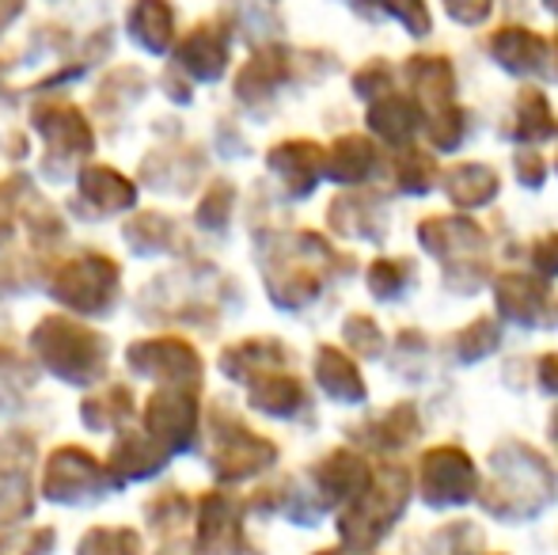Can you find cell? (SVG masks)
Returning a JSON list of instances; mask_svg holds the SVG:
<instances>
[{
	"instance_id": "obj_5",
	"label": "cell",
	"mask_w": 558,
	"mask_h": 555,
	"mask_svg": "<svg viewBox=\"0 0 558 555\" xmlns=\"http://www.w3.org/2000/svg\"><path fill=\"white\" fill-rule=\"evenodd\" d=\"M486 50H490L494 65H501L513 76L544 73L547 61H551L547 38L536 35L532 27H524V23H506V27H498L490 38H486Z\"/></svg>"
},
{
	"instance_id": "obj_30",
	"label": "cell",
	"mask_w": 558,
	"mask_h": 555,
	"mask_svg": "<svg viewBox=\"0 0 558 555\" xmlns=\"http://www.w3.org/2000/svg\"><path fill=\"white\" fill-rule=\"evenodd\" d=\"M532 267L544 278H558V232H547L532 244Z\"/></svg>"
},
{
	"instance_id": "obj_9",
	"label": "cell",
	"mask_w": 558,
	"mask_h": 555,
	"mask_svg": "<svg viewBox=\"0 0 558 555\" xmlns=\"http://www.w3.org/2000/svg\"><path fill=\"white\" fill-rule=\"evenodd\" d=\"M437 183L445 186L448 202H452L456 209H478L486 206V202L498 198V171L490 168V164L483 160H463V164H452L448 171H441V179Z\"/></svg>"
},
{
	"instance_id": "obj_31",
	"label": "cell",
	"mask_w": 558,
	"mask_h": 555,
	"mask_svg": "<svg viewBox=\"0 0 558 555\" xmlns=\"http://www.w3.org/2000/svg\"><path fill=\"white\" fill-rule=\"evenodd\" d=\"M539 385H544L547 393L558 396V354H544V358H539Z\"/></svg>"
},
{
	"instance_id": "obj_23",
	"label": "cell",
	"mask_w": 558,
	"mask_h": 555,
	"mask_svg": "<svg viewBox=\"0 0 558 555\" xmlns=\"http://www.w3.org/2000/svg\"><path fill=\"white\" fill-rule=\"evenodd\" d=\"M368 4H373L376 12L399 20L411 35H418V38H426L429 31H434V15H429L426 0H368Z\"/></svg>"
},
{
	"instance_id": "obj_16",
	"label": "cell",
	"mask_w": 558,
	"mask_h": 555,
	"mask_svg": "<svg viewBox=\"0 0 558 555\" xmlns=\"http://www.w3.org/2000/svg\"><path fill=\"white\" fill-rule=\"evenodd\" d=\"M338 209H350V217H331L338 232H350V237H365L376 240L384 229H388V214L380 209V198H373L368 191L361 194H342L335 202Z\"/></svg>"
},
{
	"instance_id": "obj_28",
	"label": "cell",
	"mask_w": 558,
	"mask_h": 555,
	"mask_svg": "<svg viewBox=\"0 0 558 555\" xmlns=\"http://www.w3.org/2000/svg\"><path fill=\"white\" fill-rule=\"evenodd\" d=\"M448 20H456L460 27H478V23L490 20L494 0H441Z\"/></svg>"
},
{
	"instance_id": "obj_18",
	"label": "cell",
	"mask_w": 558,
	"mask_h": 555,
	"mask_svg": "<svg viewBox=\"0 0 558 555\" xmlns=\"http://www.w3.org/2000/svg\"><path fill=\"white\" fill-rule=\"evenodd\" d=\"M437 179H441V168H437V160L429 153H422V148H411V145L399 153V160H396V186L403 194L434 191Z\"/></svg>"
},
{
	"instance_id": "obj_19",
	"label": "cell",
	"mask_w": 558,
	"mask_h": 555,
	"mask_svg": "<svg viewBox=\"0 0 558 555\" xmlns=\"http://www.w3.org/2000/svg\"><path fill=\"white\" fill-rule=\"evenodd\" d=\"M498 342H501L498 324H494L490 316H478V319H471L463 331H456L448 347H452V354L460 358V362H483L486 354H494Z\"/></svg>"
},
{
	"instance_id": "obj_3",
	"label": "cell",
	"mask_w": 558,
	"mask_h": 555,
	"mask_svg": "<svg viewBox=\"0 0 558 555\" xmlns=\"http://www.w3.org/2000/svg\"><path fill=\"white\" fill-rule=\"evenodd\" d=\"M418 495L426 506H463L478 495V468L460 445H434L418 460Z\"/></svg>"
},
{
	"instance_id": "obj_14",
	"label": "cell",
	"mask_w": 558,
	"mask_h": 555,
	"mask_svg": "<svg viewBox=\"0 0 558 555\" xmlns=\"http://www.w3.org/2000/svg\"><path fill=\"white\" fill-rule=\"evenodd\" d=\"M316 373H319V385H324L327 396L342 403H361L365 400V381H361L357 365H353L350 354H342L338 347H324L316 358Z\"/></svg>"
},
{
	"instance_id": "obj_2",
	"label": "cell",
	"mask_w": 558,
	"mask_h": 555,
	"mask_svg": "<svg viewBox=\"0 0 558 555\" xmlns=\"http://www.w3.org/2000/svg\"><path fill=\"white\" fill-rule=\"evenodd\" d=\"M414 495V475L403 464H388L380 475L368 480V487L353 498V506L342 514V536L353 548H368L380 536L391 533L399 518H403L407 503Z\"/></svg>"
},
{
	"instance_id": "obj_10",
	"label": "cell",
	"mask_w": 558,
	"mask_h": 555,
	"mask_svg": "<svg viewBox=\"0 0 558 555\" xmlns=\"http://www.w3.org/2000/svg\"><path fill=\"white\" fill-rule=\"evenodd\" d=\"M558 122H555V111L547 104L544 88H521L513 99V114L506 122V137L513 141H547L555 137Z\"/></svg>"
},
{
	"instance_id": "obj_25",
	"label": "cell",
	"mask_w": 558,
	"mask_h": 555,
	"mask_svg": "<svg viewBox=\"0 0 558 555\" xmlns=\"http://www.w3.org/2000/svg\"><path fill=\"white\" fill-rule=\"evenodd\" d=\"M391 84H396V69L384 58L365 61V65L353 73V92L365 99H376V96H384V92H391Z\"/></svg>"
},
{
	"instance_id": "obj_29",
	"label": "cell",
	"mask_w": 558,
	"mask_h": 555,
	"mask_svg": "<svg viewBox=\"0 0 558 555\" xmlns=\"http://www.w3.org/2000/svg\"><path fill=\"white\" fill-rule=\"evenodd\" d=\"M513 168H517V179H521V186H529V191L544 186L547 164H544V156H539L536 148H521V153H517V160H513Z\"/></svg>"
},
{
	"instance_id": "obj_6",
	"label": "cell",
	"mask_w": 558,
	"mask_h": 555,
	"mask_svg": "<svg viewBox=\"0 0 558 555\" xmlns=\"http://www.w3.org/2000/svg\"><path fill=\"white\" fill-rule=\"evenodd\" d=\"M418 244L445 263L475 260L486 248V232L468 217H426L418 225Z\"/></svg>"
},
{
	"instance_id": "obj_27",
	"label": "cell",
	"mask_w": 558,
	"mask_h": 555,
	"mask_svg": "<svg viewBox=\"0 0 558 555\" xmlns=\"http://www.w3.org/2000/svg\"><path fill=\"white\" fill-rule=\"evenodd\" d=\"M345 339H350L353 347H357L361 354H368V358H376V354H380V347H384L380 327H376L368 316H353L350 324H345Z\"/></svg>"
},
{
	"instance_id": "obj_21",
	"label": "cell",
	"mask_w": 558,
	"mask_h": 555,
	"mask_svg": "<svg viewBox=\"0 0 558 555\" xmlns=\"http://www.w3.org/2000/svg\"><path fill=\"white\" fill-rule=\"evenodd\" d=\"M418 411L411 403H396L384 419H376L373 426V445L376 449H403L411 437H418Z\"/></svg>"
},
{
	"instance_id": "obj_35",
	"label": "cell",
	"mask_w": 558,
	"mask_h": 555,
	"mask_svg": "<svg viewBox=\"0 0 558 555\" xmlns=\"http://www.w3.org/2000/svg\"><path fill=\"white\" fill-rule=\"evenodd\" d=\"M327 555H357V552H327Z\"/></svg>"
},
{
	"instance_id": "obj_22",
	"label": "cell",
	"mask_w": 558,
	"mask_h": 555,
	"mask_svg": "<svg viewBox=\"0 0 558 555\" xmlns=\"http://www.w3.org/2000/svg\"><path fill=\"white\" fill-rule=\"evenodd\" d=\"M414 278V267L411 260H376L368 267V289H373L380 301H396V297L407 293Z\"/></svg>"
},
{
	"instance_id": "obj_17",
	"label": "cell",
	"mask_w": 558,
	"mask_h": 555,
	"mask_svg": "<svg viewBox=\"0 0 558 555\" xmlns=\"http://www.w3.org/2000/svg\"><path fill=\"white\" fill-rule=\"evenodd\" d=\"M225 58H228V43L225 35H217L214 23H202L183 43V65H191L198 76H221Z\"/></svg>"
},
{
	"instance_id": "obj_26",
	"label": "cell",
	"mask_w": 558,
	"mask_h": 555,
	"mask_svg": "<svg viewBox=\"0 0 558 555\" xmlns=\"http://www.w3.org/2000/svg\"><path fill=\"white\" fill-rule=\"evenodd\" d=\"M258 403H263L266 411H274V415H289V411H296V403H304V393L293 377H281V381H274L266 393H258Z\"/></svg>"
},
{
	"instance_id": "obj_11",
	"label": "cell",
	"mask_w": 558,
	"mask_h": 555,
	"mask_svg": "<svg viewBox=\"0 0 558 555\" xmlns=\"http://www.w3.org/2000/svg\"><path fill=\"white\" fill-rule=\"evenodd\" d=\"M368 480H373V472H368L365 457H357V453H350V449H338L319 464V487H324V495L331 498V503L357 498L361 491L368 487Z\"/></svg>"
},
{
	"instance_id": "obj_8",
	"label": "cell",
	"mask_w": 558,
	"mask_h": 555,
	"mask_svg": "<svg viewBox=\"0 0 558 555\" xmlns=\"http://www.w3.org/2000/svg\"><path fill=\"white\" fill-rule=\"evenodd\" d=\"M422 122H426L422 107L414 104V96H403V92H384L368 107V130L396 148L411 145L414 134L422 130Z\"/></svg>"
},
{
	"instance_id": "obj_24",
	"label": "cell",
	"mask_w": 558,
	"mask_h": 555,
	"mask_svg": "<svg viewBox=\"0 0 558 555\" xmlns=\"http://www.w3.org/2000/svg\"><path fill=\"white\" fill-rule=\"evenodd\" d=\"M478 533L468 521H456V526H445L429 536V555H475L478 552Z\"/></svg>"
},
{
	"instance_id": "obj_15",
	"label": "cell",
	"mask_w": 558,
	"mask_h": 555,
	"mask_svg": "<svg viewBox=\"0 0 558 555\" xmlns=\"http://www.w3.org/2000/svg\"><path fill=\"white\" fill-rule=\"evenodd\" d=\"M130 35L145 50H163L168 38L175 35V8L168 0H137L130 8Z\"/></svg>"
},
{
	"instance_id": "obj_7",
	"label": "cell",
	"mask_w": 558,
	"mask_h": 555,
	"mask_svg": "<svg viewBox=\"0 0 558 555\" xmlns=\"http://www.w3.org/2000/svg\"><path fill=\"white\" fill-rule=\"evenodd\" d=\"M403 73L411 81V96L422 107V114L456 99V69L445 53H414V58H407Z\"/></svg>"
},
{
	"instance_id": "obj_12",
	"label": "cell",
	"mask_w": 558,
	"mask_h": 555,
	"mask_svg": "<svg viewBox=\"0 0 558 555\" xmlns=\"http://www.w3.org/2000/svg\"><path fill=\"white\" fill-rule=\"evenodd\" d=\"M270 164L289 179L296 194H308L316 186L319 171H324V148L312 141H286L270 153Z\"/></svg>"
},
{
	"instance_id": "obj_1",
	"label": "cell",
	"mask_w": 558,
	"mask_h": 555,
	"mask_svg": "<svg viewBox=\"0 0 558 555\" xmlns=\"http://www.w3.org/2000/svg\"><path fill=\"white\" fill-rule=\"evenodd\" d=\"M558 495V480L539 449L506 442L490 457V480L478 491V503L498 521H529L544 514Z\"/></svg>"
},
{
	"instance_id": "obj_34",
	"label": "cell",
	"mask_w": 558,
	"mask_h": 555,
	"mask_svg": "<svg viewBox=\"0 0 558 555\" xmlns=\"http://www.w3.org/2000/svg\"><path fill=\"white\" fill-rule=\"evenodd\" d=\"M544 8H547L551 15H558V0H544Z\"/></svg>"
},
{
	"instance_id": "obj_32",
	"label": "cell",
	"mask_w": 558,
	"mask_h": 555,
	"mask_svg": "<svg viewBox=\"0 0 558 555\" xmlns=\"http://www.w3.org/2000/svg\"><path fill=\"white\" fill-rule=\"evenodd\" d=\"M547 46H551V61H547V65H551V69H555V76H558V35H555Z\"/></svg>"
},
{
	"instance_id": "obj_13",
	"label": "cell",
	"mask_w": 558,
	"mask_h": 555,
	"mask_svg": "<svg viewBox=\"0 0 558 555\" xmlns=\"http://www.w3.org/2000/svg\"><path fill=\"white\" fill-rule=\"evenodd\" d=\"M327 164H331L327 171H331V179H338V183H365V179L380 168V148L361 134H345L335 141L331 160Z\"/></svg>"
},
{
	"instance_id": "obj_20",
	"label": "cell",
	"mask_w": 558,
	"mask_h": 555,
	"mask_svg": "<svg viewBox=\"0 0 558 555\" xmlns=\"http://www.w3.org/2000/svg\"><path fill=\"white\" fill-rule=\"evenodd\" d=\"M426 134L434 141V148L456 153V148L463 145V137H468V111H463L456 99L445 107H437V111L426 114Z\"/></svg>"
},
{
	"instance_id": "obj_33",
	"label": "cell",
	"mask_w": 558,
	"mask_h": 555,
	"mask_svg": "<svg viewBox=\"0 0 558 555\" xmlns=\"http://www.w3.org/2000/svg\"><path fill=\"white\" fill-rule=\"evenodd\" d=\"M547 434H551V445L558 449V408H555V415H551V430H547Z\"/></svg>"
},
{
	"instance_id": "obj_4",
	"label": "cell",
	"mask_w": 558,
	"mask_h": 555,
	"mask_svg": "<svg viewBox=\"0 0 558 555\" xmlns=\"http://www.w3.org/2000/svg\"><path fill=\"white\" fill-rule=\"evenodd\" d=\"M501 319L521 327H558V297L532 275H506L494 281Z\"/></svg>"
}]
</instances>
